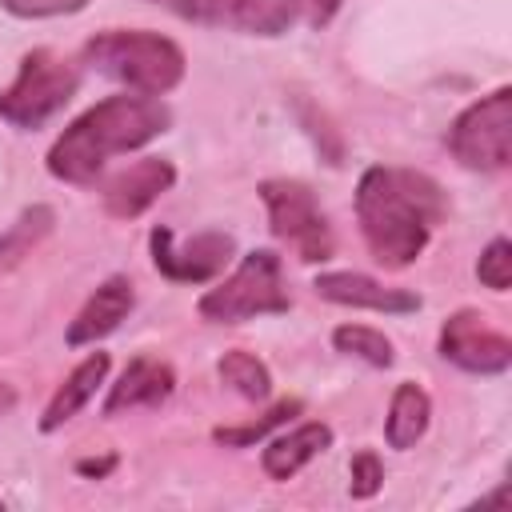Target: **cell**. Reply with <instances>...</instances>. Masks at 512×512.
<instances>
[{
	"label": "cell",
	"instance_id": "6da1fadb",
	"mask_svg": "<svg viewBox=\"0 0 512 512\" xmlns=\"http://www.w3.org/2000/svg\"><path fill=\"white\" fill-rule=\"evenodd\" d=\"M444 216L448 196L428 172L372 164L356 180V224L372 260L384 268L416 264Z\"/></svg>",
	"mask_w": 512,
	"mask_h": 512
},
{
	"label": "cell",
	"instance_id": "7a4b0ae2",
	"mask_svg": "<svg viewBox=\"0 0 512 512\" xmlns=\"http://www.w3.org/2000/svg\"><path fill=\"white\" fill-rule=\"evenodd\" d=\"M172 128V108L160 96H140V92H116L84 108L48 148L44 164L48 176L60 184L88 188L100 180L104 164L112 156L140 152L156 136Z\"/></svg>",
	"mask_w": 512,
	"mask_h": 512
},
{
	"label": "cell",
	"instance_id": "3957f363",
	"mask_svg": "<svg viewBox=\"0 0 512 512\" xmlns=\"http://www.w3.org/2000/svg\"><path fill=\"white\" fill-rule=\"evenodd\" d=\"M80 60L140 96H168L184 84V48L152 28H104L84 40Z\"/></svg>",
	"mask_w": 512,
	"mask_h": 512
},
{
	"label": "cell",
	"instance_id": "277c9868",
	"mask_svg": "<svg viewBox=\"0 0 512 512\" xmlns=\"http://www.w3.org/2000/svg\"><path fill=\"white\" fill-rule=\"evenodd\" d=\"M288 308L292 296L284 284V260L272 248L244 252L240 264L196 300V312L208 324H244L256 316H284Z\"/></svg>",
	"mask_w": 512,
	"mask_h": 512
},
{
	"label": "cell",
	"instance_id": "5b68a950",
	"mask_svg": "<svg viewBox=\"0 0 512 512\" xmlns=\"http://www.w3.org/2000/svg\"><path fill=\"white\" fill-rule=\"evenodd\" d=\"M80 92V68L52 48H32L20 56V68L8 88H0V120L16 132H36L68 108Z\"/></svg>",
	"mask_w": 512,
	"mask_h": 512
},
{
	"label": "cell",
	"instance_id": "8992f818",
	"mask_svg": "<svg viewBox=\"0 0 512 512\" xmlns=\"http://www.w3.org/2000/svg\"><path fill=\"white\" fill-rule=\"evenodd\" d=\"M444 144L452 160L468 172H504L512 164V88L500 84L460 108L448 124Z\"/></svg>",
	"mask_w": 512,
	"mask_h": 512
},
{
	"label": "cell",
	"instance_id": "52a82bcc",
	"mask_svg": "<svg viewBox=\"0 0 512 512\" xmlns=\"http://www.w3.org/2000/svg\"><path fill=\"white\" fill-rule=\"evenodd\" d=\"M260 200L268 212V232L288 244L296 252V260L304 264H324L336 252V236L332 224L316 200V192L304 180H288V176H272L260 180Z\"/></svg>",
	"mask_w": 512,
	"mask_h": 512
},
{
	"label": "cell",
	"instance_id": "ba28073f",
	"mask_svg": "<svg viewBox=\"0 0 512 512\" xmlns=\"http://www.w3.org/2000/svg\"><path fill=\"white\" fill-rule=\"evenodd\" d=\"M152 268L172 284H212L232 260H236V236L204 228L192 240L176 244V232L168 224H156L148 232Z\"/></svg>",
	"mask_w": 512,
	"mask_h": 512
},
{
	"label": "cell",
	"instance_id": "9c48e42d",
	"mask_svg": "<svg viewBox=\"0 0 512 512\" xmlns=\"http://www.w3.org/2000/svg\"><path fill=\"white\" fill-rule=\"evenodd\" d=\"M436 352L468 376H504L512 368V340L476 308H456L440 324Z\"/></svg>",
	"mask_w": 512,
	"mask_h": 512
},
{
	"label": "cell",
	"instance_id": "30bf717a",
	"mask_svg": "<svg viewBox=\"0 0 512 512\" xmlns=\"http://www.w3.org/2000/svg\"><path fill=\"white\" fill-rule=\"evenodd\" d=\"M172 184H176V164L172 160H164V156H140V160H132L128 168L112 172L100 184V200H104V212L112 220H136L164 192H172Z\"/></svg>",
	"mask_w": 512,
	"mask_h": 512
},
{
	"label": "cell",
	"instance_id": "8fae6325",
	"mask_svg": "<svg viewBox=\"0 0 512 512\" xmlns=\"http://www.w3.org/2000/svg\"><path fill=\"white\" fill-rule=\"evenodd\" d=\"M344 0H228V28L248 36H284L296 24L324 28L336 20Z\"/></svg>",
	"mask_w": 512,
	"mask_h": 512
},
{
	"label": "cell",
	"instance_id": "7c38bea8",
	"mask_svg": "<svg viewBox=\"0 0 512 512\" xmlns=\"http://www.w3.org/2000/svg\"><path fill=\"white\" fill-rule=\"evenodd\" d=\"M316 296L328 300V304H340V308H364V312H384V316H412L424 308L420 292L412 288H396V284H384L368 272H320L312 280Z\"/></svg>",
	"mask_w": 512,
	"mask_h": 512
},
{
	"label": "cell",
	"instance_id": "4fadbf2b",
	"mask_svg": "<svg viewBox=\"0 0 512 512\" xmlns=\"http://www.w3.org/2000/svg\"><path fill=\"white\" fill-rule=\"evenodd\" d=\"M136 308V284L128 276H108L92 288V296L76 308V316L68 320V332H64V344L68 348H88L104 336H112Z\"/></svg>",
	"mask_w": 512,
	"mask_h": 512
},
{
	"label": "cell",
	"instance_id": "5bb4252c",
	"mask_svg": "<svg viewBox=\"0 0 512 512\" xmlns=\"http://www.w3.org/2000/svg\"><path fill=\"white\" fill-rule=\"evenodd\" d=\"M176 392V368L160 356H132L124 364V372L108 384L104 396V416H124V412H140V408H160L168 404V396Z\"/></svg>",
	"mask_w": 512,
	"mask_h": 512
},
{
	"label": "cell",
	"instance_id": "9a60e30c",
	"mask_svg": "<svg viewBox=\"0 0 512 512\" xmlns=\"http://www.w3.org/2000/svg\"><path fill=\"white\" fill-rule=\"evenodd\" d=\"M332 440H336L332 424H324V420H304V424H296V428H288V432L264 440L260 468H264L268 480L284 484V480H292L300 468H308L320 452H328Z\"/></svg>",
	"mask_w": 512,
	"mask_h": 512
},
{
	"label": "cell",
	"instance_id": "2e32d148",
	"mask_svg": "<svg viewBox=\"0 0 512 512\" xmlns=\"http://www.w3.org/2000/svg\"><path fill=\"white\" fill-rule=\"evenodd\" d=\"M108 368H112V356L108 352H88L60 384H56V392L48 396V404H44V412H40V432L44 436H52V432H60L68 420H76L84 408H88V400L96 396V388L108 380Z\"/></svg>",
	"mask_w": 512,
	"mask_h": 512
},
{
	"label": "cell",
	"instance_id": "e0dca14e",
	"mask_svg": "<svg viewBox=\"0 0 512 512\" xmlns=\"http://www.w3.org/2000/svg\"><path fill=\"white\" fill-rule=\"evenodd\" d=\"M432 424V396L416 384V380H400L392 400H388V416H384V440L396 452H408L424 440Z\"/></svg>",
	"mask_w": 512,
	"mask_h": 512
},
{
	"label": "cell",
	"instance_id": "ac0fdd59",
	"mask_svg": "<svg viewBox=\"0 0 512 512\" xmlns=\"http://www.w3.org/2000/svg\"><path fill=\"white\" fill-rule=\"evenodd\" d=\"M216 376H220V384H228L236 396H244L252 404L272 396V368L248 348H228L216 360Z\"/></svg>",
	"mask_w": 512,
	"mask_h": 512
},
{
	"label": "cell",
	"instance_id": "d6986e66",
	"mask_svg": "<svg viewBox=\"0 0 512 512\" xmlns=\"http://www.w3.org/2000/svg\"><path fill=\"white\" fill-rule=\"evenodd\" d=\"M56 228V212L48 204H32L24 208L4 232H0V272L16 268L24 256H32V248Z\"/></svg>",
	"mask_w": 512,
	"mask_h": 512
},
{
	"label": "cell",
	"instance_id": "ffe728a7",
	"mask_svg": "<svg viewBox=\"0 0 512 512\" xmlns=\"http://www.w3.org/2000/svg\"><path fill=\"white\" fill-rule=\"evenodd\" d=\"M300 412H304V400L300 396H284V400H276L272 408H264L260 416H252L244 424H220V428H212V440L224 444V448H252L260 440H268L276 428H284Z\"/></svg>",
	"mask_w": 512,
	"mask_h": 512
},
{
	"label": "cell",
	"instance_id": "44dd1931",
	"mask_svg": "<svg viewBox=\"0 0 512 512\" xmlns=\"http://www.w3.org/2000/svg\"><path fill=\"white\" fill-rule=\"evenodd\" d=\"M332 348L336 352H344V356H356V360H364L368 368H392L396 364V348H392V340L380 332V328H368V324H336L332 328Z\"/></svg>",
	"mask_w": 512,
	"mask_h": 512
},
{
	"label": "cell",
	"instance_id": "7402d4cb",
	"mask_svg": "<svg viewBox=\"0 0 512 512\" xmlns=\"http://www.w3.org/2000/svg\"><path fill=\"white\" fill-rule=\"evenodd\" d=\"M476 280L488 292H508L512 288V240L508 236H492L488 248L476 260Z\"/></svg>",
	"mask_w": 512,
	"mask_h": 512
},
{
	"label": "cell",
	"instance_id": "603a6c76",
	"mask_svg": "<svg viewBox=\"0 0 512 512\" xmlns=\"http://www.w3.org/2000/svg\"><path fill=\"white\" fill-rule=\"evenodd\" d=\"M380 488H384V464H380V456L372 448L352 452V460H348V496L352 500H372Z\"/></svg>",
	"mask_w": 512,
	"mask_h": 512
},
{
	"label": "cell",
	"instance_id": "cb8c5ba5",
	"mask_svg": "<svg viewBox=\"0 0 512 512\" xmlns=\"http://www.w3.org/2000/svg\"><path fill=\"white\" fill-rule=\"evenodd\" d=\"M188 24H204V28H228V0H148Z\"/></svg>",
	"mask_w": 512,
	"mask_h": 512
},
{
	"label": "cell",
	"instance_id": "d4e9b609",
	"mask_svg": "<svg viewBox=\"0 0 512 512\" xmlns=\"http://www.w3.org/2000/svg\"><path fill=\"white\" fill-rule=\"evenodd\" d=\"M92 0H0V8L16 20H52V16H76Z\"/></svg>",
	"mask_w": 512,
	"mask_h": 512
},
{
	"label": "cell",
	"instance_id": "484cf974",
	"mask_svg": "<svg viewBox=\"0 0 512 512\" xmlns=\"http://www.w3.org/2000/svg\"><path fill=\"white\" fill-rule=\"evenodd\" d=\"M116 464H120V456L108 452V456H80L72 468H76V476H84V480H104L108 472H116Z\"/></svg>",
	"mask_w": 512,
	"mask_h": 512
},
{
	"label": "cell",
	"instance_id": "4316f807",
	"mask_svg": "<svg viewBox=\"0 0 512 512\" xmlns=\"http://www.w3.org/2000/svg\"><path fill=\"white\" fill-rule=\"evenodd\" d=\"M16 400H20V392H16L12 384H0V420H4V416L16 408Z\"/></svg>",
	"mask_w": 512,
	"mask_h": 512
},
{
	"label": "cell",
	"instance_id": "83f0119b",
	"mask_svg": "<svg viewBox=\"0 0 512 512\" xmlns=\"http://www.w3.org/2000/svg\"><path fill=\"white\" fill-rule=\"evenodd\" d=\"M488 504H508V484H500L496 492H488V496H480V508H488Z\"/></svg>",
	"mask_w": 512,
	"mask_h": 512
}]
</instances>
